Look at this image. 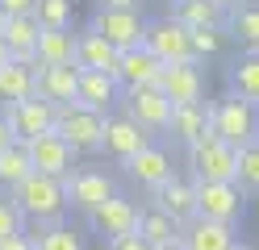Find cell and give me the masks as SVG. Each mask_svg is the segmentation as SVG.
<instances>
[{
    "mask_svg": "<svg viewBox=\"0 0 259 250\" xmlns=\"http://www.w3.org/2000/svg\"><path fill=\"white\" fill-rule=\"evenodd\" d=\"M34 17L42 29H71V0H38Z\"/></svg>",
    "mask_w": 259,
    "mask_h": 250,
    "instance_id": "obj_32",
    "label": "cell"
},
{
    "mask_svg": "<svg viewBox=\"0 0 259 250\" xmlns=\"http://www.w3.org/2000/svg\"><path fill=\"white\" fill-rule=\"evenodd\" d=\"M34 238V250H84V233L75 225L59 221V225H34L29 229Z\"/></svg>",
    "mask_w": 259,
    "mask_h": 250,
    "instance_id": "obj_28",
    "label": "cell"
},
{
    "mask_svg": "<svg viewBox=\"0 0 259 250\" xmlns=\"http://www.w3.org/2000/svg\"><path fill=\"white\" fill-rule=\"evenodd\" d=\"M34 96V67H21V63H9L0 67V105H17V100Z\"/></svg>",
    "mask_w": 259,
    "mask_h": 250,
    "instance_id": "obj_29",
    "label": "cell"
},
{
    "mask_svg": "<svg viewBox=\"0 0 259 250\" xmlns=\"http://www.w3.org/2000/svg\"><path fill=\"white\" fill-rule=\"evenodd\" d=\"M96 9H138V0H96Z\"/></svg>",
    "mask_w": 259,
    "mask_h": 250,
    "instance_id": "obj_39",
    "label": "cell"
},
{
    "mask_svg": "<svg viewBox=\"0 0 259 250\" xmlns=\"http://www.w3.org/2000/svg\"><path fill=\"white\" fill-rule=\"evenodd\" d=\"M121 96V83L113 75H101V71H79V92H75V105H84L92 113L109 117V109L117 105Z\"/></svg>",
    "mask_w": 259,
    "mask_h": 250,
    "instance_id": "obj_22",
    "label": "cell"
},
{
    "mask_svg": "<svg viewBox=\"0 0 259 250\" xmlns=\"http://www.w3.org/2000/svg\"><path fill=\"white\" fill-rule=\"evenodd\" d=\"M0 250H34V238H29V229L9 233V238H0Z\"/></svg>",
    "mask_w": 259,
    "mask_h": 250,
    "instance_id": "obj_38",
    "label": "cell"
},
{
    "mask_svg": "<svg viewBox=\"0 0 259 250\" xmlns=\"http://www.w3.org/2000/svg\"><path fill=\"white\" fill-rule=\"evenodd\" d=\"M5 21H9V17H5V9H0V33H5Z\"/></svg>",
    "mask_w": 259,
    "mask_h": 250,
    "instance_id": "obj_43",
    "label": "cell"
},
{
    "mask_svg": "<svg viewBox=\"0 0 259 250\" xmlns=\"http://www.w3.org/2000/svg\"><path fill=\"white\" fill-rule=\"evenodd\" d=\"M159 71H163V63H159L147 46H134V50H121L117 83H121V92H130V88H155Z\"/></svg>",
    "mask_w": 259,
    "mask_h": 250,
    "instance_id": "obj_20",
    "label": "cell"
},
{
    "mask_svg": "<svg viewBox=\"0 0 259 250\" xmlns=\"http://www.w3.org/2000/svg\"><path fill=\"white\" fill-rule=\"evenodd\" d=\"M188 33H192V59H197V63L213 59L218 50H222V42H226L222 29H188Z\"/></svg>",
    "mask_w": 259,
    "mask_h": 250,
    "instance_id": "obj_34",
    "label": "cell"
},
{
    "mask_svg": "<svg viewBox=\"0 0 259 250\" xmlns=\"http://www.w3.org/2000/svg\"><path fill=\"white\" fill-rule=\"evenodd\" d=\"M209 129L226 146L242 150V146L259 142V109L247 105V100H238V96H222V100L209 105Z\"/></svg>",
    "mask_w": 259,
    "mask_h": 250,
    "instance_id": "obj_2",
    "label": "cell"
},
{
    "mask_svg": "<svg viewBox=\"0 0 259 250\" xmlns=\"http://www.w3.org/2000/svg\"><path fill=\"white\" fill-rule=\"evenodd\" d=\"M13 63V55H9V46H5V38H0V67H9Z\"/></svg>",
    "mask_w": 259,
    "mask_h": 250,
    "instance_id": "obj_41",
    "label": "cell"
},
{
    "mask_svg": "<svg viewBox=\"0 0 259 250\" xmlns=\"http://www.w3.org/2000/svg\"><path fill=\"white\" fill-rule=\"evenodd\" d=\"M105 250H155L142 233H125V238H113V242H105Z\"/></svg>",
    "mask_w": 259,
    "mask_h": 250,
    "instance_id": "obj_36",
    "label": "cell"
},
{
    "mask_svg": "<svg viewBox=\"0 0 259 250\" xmlns=\"http://www.w3.org/2000/svg\"><path fill=\"white\" fill-rule=\"evenodd\" d=\"M238 250H251V246H238Z\"/></svg>",
    "mask_w": 259,
    "mask_h": 250,
    "instance_id": "obj_45",
    "label": "cell"
},
{
    "mask_svg": "<svg viewBox=\"0 0 259 250\" xmlns=\"http://www.w3.org/2000/svg\"><path fill=\"white\" fill-rule=\"evenodd\" d=\"M13 200H17V209L25 213V221H34V225H59L63 217H67V183L63 179H51V175H29L21 179L17 188L9 192Z\"/></svg>",
    "mask_w": 259,
    "mask_h": 250,
    "instance_id": "obj_1",
    "label": "cell"
},
{
    "mask_svg": "<svg viewBox=\"0 0 259 250\" xmlns=\"http://www.w3.org/2000/svg\"><path fill=\"white\" fill-rule=\"evenodd\" d=\"M230 96L247 100V105L259 109V55H242L230 67Z\"/></svg>",
    "mask_w": 259,
    "mask_h": 250,
    "instance_id": "obj_30",
    "label": "cell"
},
{
    "mask_svg": "<svg viewBox=\"0 0 259 250\" xmlns=\"http://www.w3.org/2000/svg\"><path fill=\"white\" fill-rule=\"evenodd\" d=\"M5 113V121L13 129V138L17 142H29V138H38V133H51L55 129V105H46V100L38 96H29V100H17V105H9V109H0Z\"/></svg>",
    "mask_w": 259,
    "mask_h": 250,
    "instance_id": "obj_11",
    "label": "cell"
},
{
    "mask_svg": "<svg viewBox=\"0 0 259 250\" xmlns=\"http://www.w3.org/2000/svg\"><path fill=\"white\" fill-rule=\"evenodd\" d=\"M155 196V209L159 213H167L176 225H188L192 217H197V188H192V179H180V175H171Z\"/></svg>",
    "mask_w": 259,
    "mask_h": 250,
    "instance_id": "obj_21",
    "label": "cell"
},
{
    "mask_svg": "<svg viewBox=\"0 0 259 250\" xmlns=\"http://www.w3.org/2000/svg\"><path fill=\"white\" fill-rule=\"evenodd\" d=\"M25 155L29 163H34V171L38 175H51V179H67L75 171V150L59 138V133H38V138H29L25 142Z\"/></svg>",
    "mask_w": 259,
    "mask_h": 250,
    "instance_id": "obj_10",
    "label": "cell"
},
{
    "mask_svg": "<svg viewBox=\"0 0 259 250\" xmlns=\"http://www.w3.org/2000/svg\"><path fill=\"white\" fill-rule=\"evenodd\" d=\"M13 142H17V138H13V129H9V121H5V113H0V150L13 146Z\"/></svg>",
    "mask_w": 259,
    "mask_h": 250,
    "instance_id": "obj_40",
    "label": "cell"
},
{
    "mask_svg": "<svg viewBox=\"0 0 259 250\" xmlns=\"http://www.w3.org/2000/svg\"><path fill=\"white\" fill-rule=\"evenodd\" d=\"M117 63H121V50L109 46L101 33H75V67L79 71H101V75H113L117 79Z\"/></svg>",
    "mask_w": 259,
    "mask_h": 250,
    "instance_id": "obj_18",
    "label": "cell"
},
{
    "mask_svg": "<svg viewBox=\"0 0 259 250\" xmlns=\"http://www.w3.org/2000/svg\"><path fill=\"white\" fill-rule=\"evenodd\" d=\"M167 133L176 142H184V146L205 138V133H209V105H176L171 109V121H167Z\"/></svg>",
    "mask_w": 259,
    "mask_h": 250,
    "instance_id": "obj_24",
    "label": "cell"
},
{
    "mask_svg": "<svg viewBox=\"0 0 259 250\" xmlns=\"http://www.w3.org/2000/svg\"><path fill=\"white\" fill-rule=\"evenodd\" d=\"M121 167H125V175L134 179L138 188H147V192H159V188L176 175V163H171V155H167L159 142H151L147 150H138V155L125 159Z\"/></svg>",
    "mask_w": 259,
    "mask_h": 250,
    "instance_id": "obj_13",
    "label": "cell"
},
{
    "mask_svg": "<svg viewBox=\"0 0 259 250\" xmlns=\"http://www.w3.org/2000/svg\"><path fill=\"white\" fill-rule=\"evenodd\" d=\"M38 33H42V25H38L34 13H29V17H9V21H5V33H0V38H5L13 63L38 67Z\"/></svg>",
    "mask_w": 259,
    "mask_h": 250,
    "instance_id": "obj_19",
    "label": "cell"
},
{
    "mask_svg": "<svg viewBox=\"0 0 259 250\" xmlns=\"http://www.w3.org/2000/svg\"><path fill=\"white\" fill-rule=\"evenodd\" d=\"M226 33L247 55H259V5H234L226 13Z\"/></svg>",
    "mask_w": 259,
    "mask_h": 250,
    "instance_id": "obj_25",
    "label": "cell"
},
{
    "mask_svg": "<svg viewBox=\"0 0 259 250\" xmlns=\"http://www.w3.org/2000/svg\"><path fill=\"white\" fill-rule=\"evenodd\" d=\"M25 229V213L17 209V200L9 192H0V238H9V233H21Z\"/></svg>",
    "mask_w": 259,
    "mask_h": 250,
    "instance_id": "obj_35",
    "label": "cell"
},
{
    "mask_svg": "<svg viewBox=\"0 0 259 250\" xmlns=\"http://www.w3.org/2000/svg\"><path fill=\"white\" fill-rule=\"evenodd\" d=\"M138 233H142V238H147L155 250H163V246H176V242H180V225H176L167 213H159L155 205L138 213Z\"/></svg>",
    "mask_w": 259,
    "mask_h": 250,
    "instance_id": "obj_27",
    "label": "cell"
},
{
    "mask_svg": "<svg viewBox=\"0 0 259 250\" xmlns=\"http://www.w3.org/2000/svg\"><path fill=\"white\" fill-rule=\"evenodd\" d=\"M188 163H192V179L238 183V150H234V146H226L213 129L188 146Z\"/></svg>",
    "mask_w": 259,
    "mask_h": 250,
    "instance_id": "obj_3",
    "label": "cell"
},
{
    "mask_svg": "<svg viewBox=\"0 0 259 250\" xmlns=\"http://www.w3.org/2000/svg\"><path fill=\"white\" fill-rule=\"evenodd\" d=\"M88 29L101 33V38L109 46H117V50H134V46L147 42V21H142L138 9H96Z\"/></svg>",
    "mask_w": 259,
    "mask_h": 250,
    "instance_id": "obj_6",
    "label": "cell"
},
{
    "mask_svg": "<svg viewBox=\"0 0 259 250\" xmlns=\"http://www.w3.org/2000/svg\"><path fill=\"white\" fill-rule=\"evenodd\" d=\"M138 205L130 196H113V200H105L101 209H96L92 217H88V225H92V233H101L105 242H113V238H125V233H138Z\"/></svg>",
    "mask_w": 259,
    "mask_h": 250,
    "instance_id": "obj_14",
    "label": "cell"
},
{
    "mask_svg": "<svg viewBox=\"0 0 259 250\" xmlns=\"http://www.w3.org/2000/svg\"><path fill=\"white\" fill-rule=\"evenodd\" d=\"M151 142H155V138H151L142 125H134L125 113H121V117H105V146H101V150H105V155H113L117 163L134 159L138 150H147Z\"/></svg>",
    "mask_w": 259,
    "mask_h": 250,
    "instance_id": "obj_17",
    "label": "cell"
},
{
    "mask_svg": "<svg viewBox=\"0 0 259 250\" xmlns=\"http://www.w3.org/2000/svg\"><path fill=\"white\" fill-rule=\"evenodd\" d=\"M29 175H34V163H29V155H25V142H13V146L0 150V188L5 192H13Z\"/></svg>",
    "mask_w": 259,
    "mask_h": 250,
    "instance_id": "obj_31",
    "label": "cell"
},
{
    "mask_svg": "<svg viewBox=\"0 0 259 250\" xmlns=\"http://www.w3.org/2000/svg\"><path fill=\"white\" fill-rule=\"evenodd\" d=\"M75 92H79V67H34V96L46 100V105H75Z\"/></svg>",
    "mask_w": 259,
    "mask_h": 250,
    "instance_id": "obj_15",
    "label": "cell"
},
{
    "mask_svg": "<svg viewBox=\"0 0 259 250\" xmlns=\"http://www.w3.org/2000/svg\"><path fill=\"white\" fill-rule=\"evenodd\" d=\"M67 63H75V33L42 29L38 33V67H67Z\"/></svg>",
    "mask_w": 259,
    "mask_h": 250,
    "instance_id": "obj_26",
    "label": "cell"
},
{
    "mask_svg": "<svg viewBox=\"0 0 259 250\" xmlns=\"http://www.w3.org/2000/svg\"><path fill=\"white\" fill-rule=\"evenodd\" d=\"M63 183H67V205L75 213H84V217H92L105 200L117 196V183H113L105 171H92V167H75Z\"/></svg>",
    "mask_w": 259,
    "mask_h": 250,
    "instance_id": "obj_9",
    "label": "cell"
},
{
    "mask_svg": "<svg viewBox=\"0 0 259 250\" xmlns=\"http://www.w3.org/2000/svg\"><path fill=\"white\" fill-rule=\"evenodd\" d=\"M163 250H184V246H180V242H176V246H163Z\"/></svg>",
    "mask_w": 259,
    "mask_h": 250,
    "instance_id": "obj_44",
    "label": "cell"
},
{
    "mask_svg": "<svg viewBox=\"0 0 259 250\" xmlns=\"http://www.w3.org/2000/svg\"><path fill=\"white\" fill-rule=\"evenodd\" d=\"M151 50V55L159 63H197L192 59V33L176 21V17H159V21H147V42H142Z\"/></svg>",
    "mask_w": 259,
    "mask_h": 250,
    "instance_id": "obj_7",
    "label": "cell"
},
{
    "mask_svg": "<svg viewBox=\"0 0 259 250\" xmlns=\"http://www.w3.org/2000/svg\"><path fill=\"white\" fill-rule=\"evenodd\" d=\"M55 133L67 142L75 155H96L105 146V117L84 105H63L55 113Z\"/></svg>",
    "mask_w": 259,
    "mask_h": 250,
    "instance_id": "obj_4",
    "label": "cell"
},
{
    "mask_svg": "<svg viewBox=\"0 0 259 250\" xmlns=\"http://www.w3.org/2000/svg\"><path fill=\"white\" fill-rule=\"evenodd\" d=\"M180 246L184 250H238L242 242H238V225L192 217L188 225H180Z\"/></svg>",
    "mask_w": 259,
    "mask_h": 250,
    "instance_id": "obj_16",
    "label": "cell"
},
{
    "mask_svg": "<svg viewBox=\"0 0 259 250\" xmlns=\"http://www.w3.org/2000/svg\"><path fill=\"white\" fill-rule=\"evenodd\" d=\"M155 88L171 100V109H176V105H201L205 75H201L197 63H167L163 71H159V83H155Z\"/></svg>",
    "mask_w": 259,
    "mask_h": 250,
    "instance_id": "obj_12",
    "label": "cell"
},
{
    "mask_svg": "<svg viewBox=\"0 0 259 250\" xmlns=\"http://www.w3.org/2000/svg\"><path fill=\"white\" fill-rule=\"evenodd\" d=\"M197 188V217L205 221H222V225H238L247 213V192L238 183H209V179H192Z\"/></svg>",
    "mask_w": 259,
    "mask_h": 250,
    "instance_id": "obj_5",
    "label": "cell"
},
{
    "mask_svg": "<svg viewBox=\"0 0 259 250\" xmlns=\"http://www.w3.org/2000/svg\"><path fill=\"white\" fill-rule=\"evenodd\" d=\"M121 109L134 125H142L155 138V133H167V121H171V100L159 92V88H130L121 92Z\"/></svg>",
    "mask_w": 259,
    "mask_h": 250,
    "instance_id": "obj_8",
    "label": "cell"
},
{
    "mask_svg": "<svg viewBox=\"0 0 259 250\" xmlns=\"http://www.w3.org/2000/svg\"><path fill=\"white\" fill-rule=\"evenodd\" d=\"M184 29H226V9L209 5V0H171V13Z\"/></svg>",
    "mask_w": 259,
    "mask_h": 250,
    "instance_id": "obj_23",
    "label": "cell"
},
{
    "mask_svg": "<svg viewBox=\"0 0 259 250\" xmlns=\"http://www.w3.org/2000/svg\"><path fill=\"white\" fill-rule=\"evenodd\" d=\"M209 5H218V9H226V13H230V9L238 5V0H209Z\"/></svg>",
    "mask_w": 259,
    "mask_h": 250,
    "instance_id": "obj_42",
    "label": "cell"
},
{
    "mask_svg": "<svg viewBox=\"0 0 259 250\" xmlns=\"http://www.w3.org/2000/svg\"><path fill=\"white\" fill-rule=\"evenodd\" d=\"M238 188L242 192H259V142L238 150Z\"/></svg>",
    "mask_w": 259,
    "mask_h": 250,
    "instance_id": "obj_33",
    "label": "cell"
},
{
    "mask_svg": "<svg viewBox=\"0 0 259 250\" xmlns=\"http://www.w3.org/2000/svg\"><path fill=\"white\" fill-rule=\"evenodd\" d=\"M0 9H5V17H29L38 9V0H0Z\"/></svg>",
    "mask_w": 259,
    "mask_h": 250,
    "instance_id": "obj_37",
    "label": "cell"
}]
</instances>
